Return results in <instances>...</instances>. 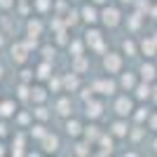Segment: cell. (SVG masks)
<instances>
[{
    "mask_svg": "<svg viewBox=\"0 0 157 157\" xmlns=\"http://www.w3.org/2000/svg\"><path fill=\"white\" fill-rule=\"evenodd\" d=\"M122 54L117 52H108L103 54V71L108 73V75H115V73H122Z\"/></svg>",
    "mask_w": 157,
    "mask_h": 157,
    "instance_id": "cell-1",
    "label": "cell"
},
{
    "mask_svg": "<svg viewBox=\"0 0 157 157\" xmlns=\"http://www.w3.org/2000/svg\"><path fill=\"white\" fill-rule=\"evenodd\" d=\"M113 108H115V115H117V117H129V115H134V110H136V108H134V98L127 96V94L115 98V105H113Z\"/></svg>",
    "mask_w": 157,
    "mask_h": 157,
    "instance_id": "cell-2",
    "label": "cell"
},
{
    "mask_svg": "<svg viewBox=\"0 0 157 157\" xmlns=\"http://www.w3.org/2000/svg\"><path fill=\"white\" fill-rule=\"evenodd\" d=\"M101 21H103V26L115 28V26L122 24V14H120L117 7H103V12H101Z\"/></svg>",
    "mask_w": 157,
    "mask_h": 157,
    "instance_id": "cell-3",
    "label": "cell"
},
{
    "mask_svg": "<svg viewBox=\"0 0 157 157\" xmlns=\"http://www.w3.org/2000/svg\"><path fill=\"white\" fill-rule=\"evenodd\" d=\"M85 42L89 47H92L94 52H105V45H103V35H101V31H96V28H89L87 31V35H85Z\"/></svg>",
    "mask_w": 157,
    "mask_h": 157,
    "instance_id": "cell-4",
    "label": "cell"
},
{
    "mask_svg": "<svg viewBox=\"0 0 157 157\" xmlns=\"http://www.w3.org/2000/svg\"><path fill=\"white\" fill-rule=\"evenodd\" d=\"M28 52H31V47L26 45V40H24V42H17V45L12 47V61L14 63H26Z\"/></svg>",
    "mask_w": 157,
    "mask_h": 157,
    "instance_id": "cell-5",
    "label": "cell"
},
{
    "mask_svg": "<svg viewBox=\"0 0 157 157\" xmlns=\"http://www.w3.org/2000/svg\"><path fill=\"white\" fill-rule=\"evenodd\" d=\"M110 134L113 138H127L129 136V124H127V117H120L110 124Z\"/></svg>",
    "mask_w": 157,
    "mask_h": 157,
    "instance_id": "cell-6",
    "label": "cell"
},
{
    "mask_svg": "<svg viewBox=\"0 0 157 157\" xmlns=\"http://www.w3.org/2000/svg\"><path fill=\"white\" fill-rule=\"evenodd\" d=\"M85 115L89 120H98L101 117V115H103V103H101V101H87L85 103Z\"/></svg>",
    "mask_w": 157,
    "mask_h": 157,
    "instance_id": "cell-7",
    "label": "cell"
},
{
    "mask_svg": "<svg viewBox=\"0 0 157 157\" xmlns=\"http://www.w3.org/2000/svg\"><path fill=\"white\" fill-rule=\"evenodd\" d=\"M80 14H82V21H85V24H96V21H101V12L94 7V2L92 5H85L80 10Z\"/></svg>",
    "mask_w": 157,
    "mask_h": 157,
    "instance_id": "cell-8",
    "label": "cell"
},
{
    "mask_svg": "<svg viewBox=\"0 0 157 157\" xmlns=\"http://www.w3.org/2000/svg\"><path fill=\"white\" fill-rule=\"evenodd\" d=\"M17 115V101L14 98H7V101H0V120L14 117Z\"/></svg>",
    "mask_w": 157,
    "mask_h": 157,
    "instance_id": "cell-9",
    "label": "cell"
},
{
    "mask_svg": "<svg viewBox=\"0 0 157 157\" xmlns=\"http://www.w3.org/2000/svg\"><path fill=\"white\" fill-rule=\"evenodd\" d=\"M94 92H98V94H105V96H110V94H115V82H113V80H96V82H94Z\"/></svg>",
    "mask_w": 157,
    "mask_h": 157,
    "instance_id": "cell-10",
    "label": "cell"
},
{
    "mask_svg": "<svg viewBox=\"0 0 157 157\" xmlns=\"http://www.w3.org/2000/svg\"><path fill=\"white\" fill-rule=\"evenodd\" d=\"M134 92H136L138 101H148V98H152V87H150V82H145V80L134 87Z\"/></svg>",
    "mask_w": 157,
    "mask_h": 157,
    "instance_id": "cell-11",
    "label": "cell"
},
{
    "mask_svg": "<svg viewBox=\"0 0 157 157\" xmlns=\"http://www.w3.org/2000/svg\"><path fill=\"white\" fill-rule=\"evenodd\" d=\"M136 85H138V82H136V73H131V71L120 73V87H122V89L131 92V89H134Z\"/></svg>",
    "mask_w": 157,
    "mask_h": 157,
    "instance_id": "cell-12",
    "label": "cell"
},
{
    "mask_svg": "<svg viewBox=\"0 0 157 157\" xmlns=\"http://www.w3.org/2000/svg\"><path fill=\"white\" fill-rule=\"evenodd\" d=\"M61 80H63V92H75V89L80 87V80H78V73H75V71L66 73Z\"/></svg>",
    "mask_w": 157,
    "mask_h": 157,
    "instance_id": "cell-13",
    "label": "cell"
},
{
    "mask_svg": "<svg viewBox=\"0 0 157 157\" xmlns=\"http://www.w3.org/2000/svg\"><path fill=\"white\" fill-rule=\"evenodd\" d=\"M141 52H143V56L152 59V56L157 54V42H155V38H143V40H141Z\"/></svg>",
    "mask_w": 157,
    "mask_h": 157,
    "instance_id": "cell-14",
    "label": "cell"
},
{
    "mask_svg": "<svg viewBox=\"0 0 157 157\" xmlns=\"http://www.w3.org/2000/svg\"><path fill=\"white\" fill-rule=\"evenodd\" d=\"M42 150H45V152H56V150H59V136L47 131V136L42 138Z\"/></svg>",
    "mask_w": 157,
    "mask_h": 157,
    "instance_id": "cell-15",
    "label": "cell"
},
{
    "mask_svg": "<svg viewBox=\"0 0 157 157\" xmlns=\"http://www.w3.org/2000/svg\"><path fill=\"white\" fill-rule=\"evenodd\" d=\"M56 113H59L61 117H71V115H73V103H71V98L61 96L59 101H56Z\"/></svg>",
    "mask_w": 157,
    "mask_h": 157,
    "instance_id": "cell-16",
    "label": "cell"
},
{
    "mask_svg": "<svg viewBox=\"0 0 157 157\" xmlns=\"http://www.w3.org/2000/svg\"><path fill=\"white\" fill-rule=\"evenodd\" d=\"M82 129H85V127L80 124L78 120H66V134L71 138H80L82 136Z\"/></svg>",
    "mask_w": 157,
    "mask_h": 157,
    "instance_id": "cell-17",
    "label": "cell"
},
{
    "mask_svg": "<svg viewBox=\"0 0 157 157\" xmlns=\"http://www.w3.org/2000/svg\"><path fill=\"white\" fill-rule=\"evenodd\" d=\"M87 68H89V59H85L82 54H80V56H73V61H71V71H75L78 75H82Z\"/></svg>",
    "mask_w": 157,
    "mask_h": 157,
    "instance_id": "cell-18",
    "label": "cell"
},
{
    "mask_svg": "<svg viewBox=\"0 0 157 157\" xmlns=\"http://www.w3.org/2000/svg\"><path fill=\"white\" fill-rule=\"evenodd\" d=\"M101 134H103V131L98 129L96 124H89V127L82 129V136H85V141H89V143H96L98 138H101Z\"/></svg>",
    "mask_w": 157,
    "mask_h": 157,
    "instance_id": "cell-19",
    "label": "cell"
},
{
    "mask_svg": "<svg viewBox=\"0 0 157 157\" xmlns=\"http://www.w3.org/2000/svg\"><path fill=\"white\" fill-rule=\"evenodd\" d=\"M35 78L38 80H49L52 78V61H42L35 71Z\"/></svg>",
    "mask_w": 157,
    "mask_h": 157,
    "instance_id": "cell-20",
    "label": "cell"
},
{
    "mask_svg": "<svg viewBox=\"0 0 157 157\" xmlns=\"http://www.w3.org/2000/svg\"><path fill=\"white\" fill-rule=\"evenodd\" d=\"M31 101L33 103H45L47 101V89L45 87H31Z\"/></svg>",
    "mask_w": 157,
    "mask_h": 157,
    "instance_id": "cell-21",
    "label": "cell"
},
{
    "mask_svg": "<svg viewBox=\"0 0 157 157\" xmlns=\"http://www.w3.org/2000/svg\"><path fill=\"white\" fill-rule=\"evenodd\" d=\"M155 66L150 63V61H148V63H143L141 66V80H145V82H152V80H155Z\"/></svg>",
    "mask_w": 157,
    "mask_h": 157,
    "instance_id": "cell-22",
    "label": "cell"
},
{
    "mask_svg": "<svg viewBox=\"0 0 157 157\" xmlns=\"http://www.w3.org/2000/svg\"><path fill=\"white\" fill-rule=\"evenodd\" d=\"M98 143L103 145V148L98 150V155H110V152H113V134H110V136H103V134H101Z\"/></svg>",
    "mask_w": 157,
    "mask_h": 157,
    "instance_id": "cell-23",
    "label": "cell"
},
{
    "mask_svg": "<svg viewBox=\"0 0 157 157\" xmlns=\"http://www.w3.org/2000/svg\"><path fill=\"white\" fill-rule=\"evenodd\" d=\"M49 115H52V113L47 110L42 103H35V108H33V117H38L40 122H45V120H49Z\"/></svg>",
    "mask_w": 157,
    "mask_h": 157,
    "instance_id": "cell-24",
    "label": "cell"
},
{
    "mask_svg": "<svg viewBox=\"0 0 157 157\" xmlns=\"http://www.w3.org/2000/svg\"><path fill=\"white\" fill-rule=\"evenodd\" d=\"M40 33H42V24L38 19H31L28 21V35L31 38H40Z\"/></svg>",
    "mask_w": 157,
    "mask_h": 157,
    "instance_id": "cell-25",
    "label": "cell"
},
{
    "mask_svg": "<svg viewBox=\"0 0 157 157\" xmlns=\"http://www.w3.org/2000/svg\"><path fill=\"white\" fill-rule=\"evenodd\" d=\"M122 52H124L127 56H136V54H138V49H136V45H134V40H129V38H127L124 42H122Z\"/></svg>",
    "mask_w": 157,
    "mask_h": 157,
    "instance_id": "cell-26",
    "label": "cell"
},
{
    "mask_svg": "<svg viewBox=\"0 0 157 157\" xmlns=\"http://www.w3.org/2000/svg\"><path fill=\"white\" fill-rule=\"evenodd\" d=\"M143 136H145V129H143L141 124H138V127H134V129H129V138L134 141V143L143 141Z\"/></svg>",
    "mask_w": 157,
    "mask_h": 157,
    "instance_id": "cell-27",
    "label": "cell"
},
{
    "mask_svg": "<svg viewBox=\"0 0 157 157\" xmlns=\"http://www.w3.org/2000/svg\"><path fill=\"white\" fill-rule=\"evenodd\" d=\"M31 136H33V138H40V141H42V138L47 136L45 124H31Z\"/></svg>",
    "mask_w": 157,
    "mask_h": 157,
    "instance_id": "cell-28",
    "label": "cell"
},
{
    "mask_svg": "<svg viewBox=\"0 0 157 157\" xmlns=\"http://www.w3.org/2000/svg\"><path fill=\"white\" fill-rule=\"evenodd\" d=\"M33 5L40 14H45L47 10H52V0H33Z\"/></svg>",
    "mask_w": 157,
    "mask_h": 157,
    "instance_id": "cell-29",
    "label": "cell"
},
{
    "mask_svg": "<svg viewBox=\"0 0 157 157\" xmlns=\"http://www.w3.org/2000/svg\"><path fill=\"white\" fill-rule=\"evenodd\" d=\"M89 145H92L89 141H82V143H75V150H73V152H75V155H89V152H92V150H89Z\"/></svg>",
    "mask_w": 157,
    "mask_h": 157,
    "instance_id": "cell-30",
    "label": "cell"
},
{
    "mask_svg": "<svg viewBox=\"0 0 157 157\" xmlns=\"http://www.w3.org/2000/svg\"><path fill=\"white\" fill-rule=\"evenodd\" d=\"M82 47H85V45H82V40H73L71 45H68V49L73 52V56H80V54H82Z\"/></svg>",
    "mask_w": 157,
    "mask_h": 157,
    "instance_id": "cell-31",
    "label": "cell"
},
{
    "mask_svg": "<svg viewBox=\"0 0 157 157\" xmlns=\"http://www.w3.org/2000/svg\"><path fill=\"white\" fill-rule=\"evenodd\" d=\"M40 52H42V59H45V61H54V54H56V49H54V47L45 45L42 49H40Z\"/></svg>",
    "mask_w": 157,
    "mask_h": 157,
    "instance_id": "cell-32",
    "label": "cell"
},
{
    "mask_svg": "<svg viewBox=\"0 0 157 157\" xmlns=\"http://www.w3.org/2000/svg\"><path fill=\"white\" fill-rule=\"evenodd\" d=\"M148 117H150V113L145 110V108H136V113H134V120H136L138 124H141L143 120H148Z\"/></svg>",
    "mask_w": 157,
    "mask_h": 157,
    "instance_id": "cell-33",
    "label": "cell"
},
{
    "mask_svg": "<svg viewBox=\"0 0 157 157\" xmlns=\"http://www.w3.org/2000/svg\"><path fill=\"white\" fill-rule=\"evenodd\" d=\"M141 19H143V14H131L129 17V28L131 31H136V28L141 26Z\"/></svg>",
    "mask_w": 157,
    "mask_h": 157,
    "instance_id": "cell-34",
    "label": "cell"
},
{
    "mask_svg": "<svg viewBox=\"0 0 157 157\" xmlns=\"http://www.w3.org/2000/svg\"><path fill=\"white\" fill-rule=\"evenodd\" d=\"M78 14L80 12H68V14H66V19H63V24H66V26H75V24H78Z\"/></svg>",
    "mask_w": 157,
    "mask_h": 157,
    "instance_id": "cell-35",
    "label": "cell"
},
{
    "mask_svg": "<svg viewBox=\"0 0 157 157\" xmlns=\"http://www.w3.org/2000/svg\"><path fill=\"white\" fill-rule=\"evenodd\" d=\"M31 120H33V110L31 113H21L19 117H17V122H19V124H28Z\"/></svg>",
    "mask_w": 157,
    "mask_h": 157,
    "instance_id": "cell-36",
    "label": "cell"
},
{
    "mask_svg": "<svg viewBox=\"0 0 157 157\" xmlns=\"http://www.w3.org/2000/svg\"><path fill=\"white\" fill-rule=\"evenodd\" d=\"M33 78V71H28V68H24L21 71V82H28V80Z\"/></svg>",
    "mask_w": 157,
    "mask_h": 157,
    "instance_id": "cell-37",
    "label": "cell"
},
{
    "mask_svg": "<svg viewBox=\"0 0 157 157\" xmlns=\"http://www.w3.org/2000/svg\"><path fill=\"white\" fill-rule=\"evenodd\" d=\"M0 7H2V10H10V7H14V0H0Z\"/></svg>",
    "mask_w": 157,
    "mask_h": 157,
    "instance_id": "cell-38",
    "label": "cell"
},
{
    "mask_svg": "<svg viewBox=\"0 0 157 157\" xmlns=\"http://www.w3.org/2000/svg\"><path fill=\"white\" fill-rule=\"evenodd\" d=\"M150 129H157V115H152V117H150Z\"/></svg>",
    "mask_w": 157,
    "mask_h": 157,
    "instance_id": "cell-39",
    "label": "cell"
},
{
    "mask_svg": "<svg viewBox=\"0 0 157 157\" xmlns=\"http://www.w3.org/2000/svg\"><path fill=\"white\" fill-rule=\"evenodd\" d=\"M152 101H155V105H157V87H152Z\"/></svg>",
    "mask_w": 157,
    "mask_h": 157,
    "instance_id": "cell-40",
    "label": "cell"
},
{
    "mask_svg": "<svg viewBox=\"0 0 157 157\" xmlns=\"http://www.w3.org/2000/svg\"><path fill=\"white\" fill-rule=\"evenodd\" d=\"M5 134H7V129H5V124L0 122V136H5Z\"/></svg>",
    "mask_w": 157,
    "mask_h": 157,
    "instance_id": "cell-41",
    "label": "cell"
},
{
    "mask_svg": "<svg viewBox=\"0 0 157 157\" xmlns=\"http://www.w3.org/2000/svg\"><path fill=\"white\" fill-rule=\"evenodd\" d=\"M94 5H105V2H108V0H92Z\"/></svg>",
    "mask_w": 157,
    "mask_h": 157,
    "instance_id": "cell-42",
    "label": "cell"
},
{
    "mask_svg": "<svg viewBox=\"0 0 157 157\" xmlns=\"http://www.w3.org/2000/svg\"><path fill=\"white\" fill-rule=\"evenodd\" d=\"M0 155H5V145L0 143Z\"/></svg>",
    "mask_w": 157,
    "mask_h": 157,
    "instance_id": "cell-43",
    "label": "cell"
},
{
    "mask_svg": "<svg viewBox=\"0 0 157 157\" xmlns=\"http://www.w3.org/2000/svg\"><path fill=\"white\" fill-rule=\"evenodd\" d=\"M5 45V38H2V33H0V47Z\"/></svg>",
    "mask_w": 157,
    "mask_h": 157,
    "instance_id": "cell-44",
    "label": "cell"
},
{
    "mask_svg": "<svg viewBox=\"0 0 157 157\" xmlns=\"http://www.w3.org/2000/svg\"><path fill=\"white\" fill-rule=\"evenodd\" d=\"M2 75H5V68H2V66H0V80H2Z\"/></svg>",
    "mask_w": 157,
    "mask_h": 157,
    "instance_id": "cell-45",
    "label": "cell"
},
{
    "mask_svg": "<svg viewBox=\"0 0 157 157\" xmlns=\"http://www.w3.org/2000/svg\"><path fill=\"white\" fill-rule=\"evenodd\" d=\"M120 2H124V5H131V2H134V0H120Z\"/></svg>",
    "mask_w": 157,
    "mask_h": 157,
    "instance_id": "cell-46",
    "label": "cell"
},
{
    "mask_svg": "<svg viewBox=\"0 0 157 157\" xmlns=\"http://www.w3.org/2000/svg\"><path fill=\"white\" fill-rule=\"evenodd\" d=\"M150 14H152V17H155V19H157V7H155V10H152V12H150Z\"/></svg>",
    "mask_w": 157,
    "mask_h": 157,
    "instance_id": "cell-47",
    "label": "cell"
},
{
    "mask_svg": "<svg viewBox=\"0 0 157 157\" xmlns=\"http://www.w3.org/2000/svg\"><path fill=\"white\" fill-rule=\"evenodd\" d=\"M155 152H157V138H155Z\"/></svg>",
    "mask_w": 157,
    "mask_h": 157,
    "instance_id": "cell-48",
    "label": "cell"
}]
</instances>
